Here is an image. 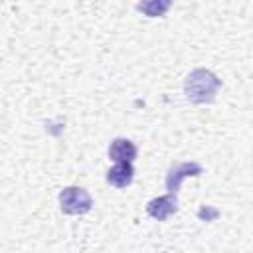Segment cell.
Returning <instances> with one entry per match:
<instances>
[{"label": "cell", "mask_w": 253, "mask_h": 253, "mask_svg": "<svg viewBox=\"0 0 253 253\" xmlns=\"http://www.w3.org/2000/svg\"><path fill=\"white\" fill-rule=\"evenodd\" d=\"M134 178V168L132 162H117L109 172H107V182L115 188H126Z\"/></svg>", "instance_id": "5"}, {"label": "cell", "mask_w": 253, "mask_h": 253, "mask_svg": "<svg viewBox=\"0 0 253 253\" xmlns=\"http://www.w3.org/2000/svg\"><path fill=\"white\" fill-rule=\"evenodd\" d=\"M59 206L69 215H81V213H87L91 210L93 200L85 188L67 186L59 192Z\"/></svg>", "instance_id": "2"}, {"label": "cell", "mask_w": 253, "mask_h": 253, "mask_svg": "<svg viewBox=\"0 0 253 253\" xmlns=\"http://www.w3.org/2000/svg\"><path fill=\"white\" fill-rule=\"evenodd\" d=\"M221 81L217 79V75H213L208 69H194L184 83V93L186 99L192 103H211L217 89H219Z\"/></svg>", "instance_id": "1"}, {"label": "cell", "mask_w": 253, "mask_h": 253, "mask_svg": "<svg viewBox=\"0 0 253 253\" xmlns=\"http://www.w3.org/2000/svg\"><path fill=\"white\" fill-rule=\"evenodd\" d=\"M109 158L115 162H132L136 158V146L128 138H115L109 146Z\"/></svg>", "instance_id": "6"}, {"label": "cell", "mask_w": 253, "mask_h": 253, "mask_svg": "<svg viewBox=\"0 0 253 253\" xmlns=\"http://www.w3.org/2000/svg\"><path fill=\"white\" fill-rule=\"evenodd\" d=\"M178 210V200H176V194H166V196H160V198H154L146 204V213L158 221H164L168 219L172 213H176Z\"/></svg>", "instance_id": "4"}, {"label": "cell", "mask_w": 253, "mask_h": 253, "mask_svg": "<svg viewBox=\"0 0 253 253\" xmlns=\"http://www.w3.org/2000/svg\"><path fill=\"white\" fill-rule=\"evenodd\" d=\"M204 172V168L198 162H176L168 168L166 174V188L170 194H176L180 190V184L184 178L188 176H200Z\"/></svg>", "instance_id": "3"}, {"label": "cell", "mask_w": 253, "mask_h": 253, "mask_svg": "<svg viewBox=\"0 0 253 253\" xmlns=\"http://www.w3.org/2000/svg\"><path fill=\"white\" fill-rule=\"evenodd\" d=\"M136 8L148 16H162L170 8V2H146V4H138Z\"/></svg>", "instance_id": "7"}]
</instances>
